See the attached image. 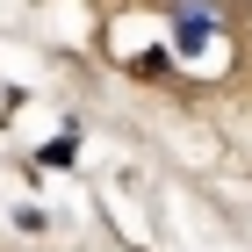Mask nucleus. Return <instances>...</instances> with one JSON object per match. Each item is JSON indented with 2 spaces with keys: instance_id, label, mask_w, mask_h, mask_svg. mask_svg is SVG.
Listing matches in <instances>:
<instances>
[{
  "instance_id": "obj_1",
  "label": "nucleus",
  "mask_w": 252,
  "mask_h": 252,
  "mask_svg": "<svg viewBox=\"0 0 252 252\" xmlns=\"http://www.w3.org/2000/svg\"><path fill=\"white\" fill-rule=\"evenodd\" d=\"M209 29H216V15H202V0H180V43L194 51V43L209 36Z\"/></svg>"
}]
</instances>
